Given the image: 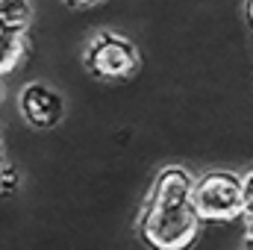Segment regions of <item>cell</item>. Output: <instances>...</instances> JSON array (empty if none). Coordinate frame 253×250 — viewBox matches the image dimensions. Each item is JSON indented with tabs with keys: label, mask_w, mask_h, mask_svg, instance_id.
Here are the masks:
<instances>
[{
	"label": "cell",
	"mask_w": 253,
	"mask_h": 250,
	"mask_svg": "<svg viewBox=\"0 0 253 250\" xmlns=\"http://www.w3.org/2000/svg\"><path fill=\"white\" fill-rule=\"evenodd\" d=\"M0 21L12 30H27L33 21V9L27 0H0Z\"/></svg>",
	"instance_id": "obj_6"
},
{
	"label": "cell",
	"mask_w": 253,
	"mask_h": 250,
	"mask_svg": "<svg viewBox=\"0 0 253 250\" xmlns=\"http://www.w3.org/2000/svg\"><path fill=\"white\" fill-rule=\"evenodd\" d=\"M191 203L203 221H236L245 218V177L230 171H212L194 180Z\"/></svg>",
	"instance_id": "obj_2"
},
{
	"label": "cell",
	"mask_w": 253,
	"mask_h": 250,
	"mask_svg": "<svg viewBox=\"0 0 253 250\" xmlns=\"http://www.w3.org/2000/svg\"><path fill=\"white\" fill-rule=\"evenodd\" d=\"M68 6H77V9H85V6H94V3H100V0H65Z\"/></svg>",
	"instance_id": "obj_9"
},
{
	"label": "cell",
	"mask_w": 253,
	"mask_h": 250,
	"mask_svg": "<svg viewBox=\"0 0 253 250\" xmlns=\"http://www.w3.org/2000/svg\"><path fill=\"white\" fill-rule=\"evenodd\" d=\"M245 218H253V174L245 177Z\"/></svg>",
	"instance_id": "obj_7"
},
{
	"label": "cell",
	"mask_w": 253,
	"mask_h": 250,
	"mask_svg": "<svg viewBox=\"0 0 253 250\" xmlns=\"http://www.w3.org/2000/svg\"><path fill=\"white\" fill-rule=\"evenodd\" d=\"M18 109L24 121L36 129H53L65 118V103L59 91H53L44 83H30L18 94Z\"/></svg>",
	"instance_id": "obj_4"
},
{
	"label": "cell",
	"mask_w": 253,
	"mask_h": 250,
	"mask_svg": "<svg viewBox=\"0 0 253 250\" xmlns=\"http://www.w3.org/2000/svg\"><path fill=\"white\" fill-rule=\"evenodd\" d=\"M85 68L103 83H124L138 71V50L124 36L100 33L85 47Z\"/></svg>",
	"instance_id": "obj_3"
},
{
	"label": "cell",
	"mask_w": 253,
	"mask_h": 250,
	"mask_svg": "<svg viewBox=\"0 0 253 250\" xmlns=\"http://www.w3.org/2000/svg\"><path fill=\"white\" fill-rule=\"evenodd\" d=\"M248 15H251V21H253V0H248Z\"/></svg>",
	"instance_id": "obj_10"
},
{
	"label": "cell",
	"mask_w": 253,
	"mask_h": 250,
	"mask_svg": "<svg viewBox=\"0 0 253 250\" xmlns=\"http://www.w3.org/2000/svg\"><path fill=\"white\" fill-rule=\"evenodd\" d=\"M248 221V230H245V250H253V218H245Z\"/></svg>",
	"instance_id": "obj_8"
},
{
	"label": "cell",
	"mask_w": 253,
	"mask_h": 250,
	"mask_svg": "<svg viewBox=\"0 0 253 250\" xmlns=\"http://www.w3.org/2000/svg\"><path fill=\"white\" fill-rule=\"evenodd\" d=\"M27 56V30L0 27V71L12 74Z\"/></svg>",
	"instance_id": "obj_5"
},
{
	"label": "cell",
	"mask_w": 253,
	"mask_h": 250,
	"mask_svg": "<svg viewBox=\"0 0 253 250\" xmlns=\"http://www.w3.org/2000/svg\"><path fill=\"white\" fill-rule=\"evenodd\" d=\"M191 180L183 168H162L138 215V233L153 250H186L203 218L191 203Z\"/></svg>",
	"instance_id": "obj_1"
}]
</instances>
